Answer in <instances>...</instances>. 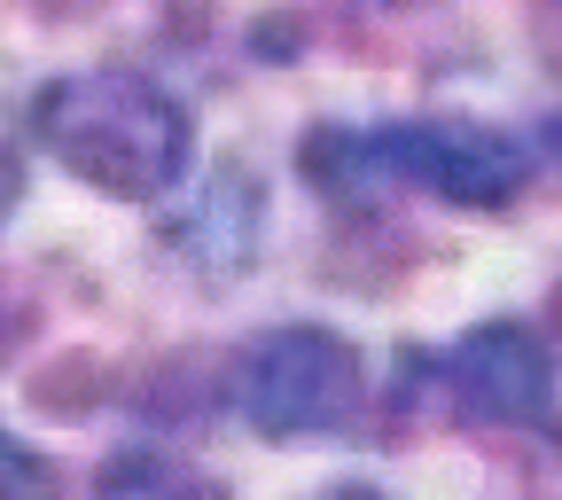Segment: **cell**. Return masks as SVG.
Segmentation results:
<instances>
[{
    "label": "cell",
    "instance_id": "6da1fadb",
    "mask_svg": "<svg viewBox=\"0 0 562 500\" xmlns=\"http://www.w3.org/2000/svg\"><path fill=\"white\" fill-rule=\"evenodd\" d=\"M40 149L102 196H165L188 173V110L140 70H63L32 102Z\"/></svg>",
    "mask_w": 562,
    "mask_h": 500
},
{
    "label": "cell",
    "instance_id": "8992f818",
    "mask_svg": "<svg viewBox=\"0 0 562 500\" xmlns=\"http://www.w3.org/2000/svg\"><path fill=\"white\" fill-rule=\"evenodd\" d=\"M0 500H55V469L9 431H0Z\"/></svg>",
    "mask_w": 562,
    "mask_h": 500
},
{
    "label": "cell",
    "instance_id": "7a4b0ae2",
    "mask_svg": "<svg viewBox=\"0 0 562 500\" xmlns=\"http://www.w3.org/2000/svg\"><path fill=\"white\" fill-rule=\"evenodd\" d=\"M235 399L258 438H313L360 407V360L328 329H266L235 368Z\"/></svg>",
    "mask_w": 562,
    "mask_h": 500
},
{
    "label": "cell",
    "instance_id": "9c48e42d",
    "mask_svg": "<svg viewBox=\"0 0 562 500\" xmlns=\"http://www.w3.org/2000/svg\"><path fill=\"white\" fill-rule=\"evenodd\" d=\"M554 329H562V290H554Z\"/></svg>",
    "mask_w": 562,
    "mask_h": 500
},
{
    "label": "cell",
    "instance_id": "5b68a950",
    "mask_svg": "<svg viewBox=\"0 0 562 500\" xmlns=\"http://www.w3.org/2000/svg\"><path fill=\"white\" fill-rule=\"evenodd\" d=\"M94 500H227V492H220V477H203L188 454L125 446V454L94 477Z\"/></svg>",
    "mask_w": 562,
    "mask_h": 500
},
{
    "label": "cell",
    "instance_id": "ba28073f",
    "mask_svg": "<svg viewBox=\"0 0 562 500\" xmlns=\"http://www.w3.org/2000/svg\"><path fill=\"white\" fill-rule=\"evenodd\" d=\"M321 500H383V492H368V485H336V492H321Z\"/></svg>",
    "mask_w": 562,
    "mask_h": 500
},
{
    "label": "cell",
    "instance_id": "277c9868",
    "mask_svg": "<svg viewBox=\"0 0 562 500\" xmlns=\"http://www.w3.org/2000/svg\"><path fill=\"white\" fill-rule=\"evenodd\" d=\"M446 384L476 422H547L554 414V360L524 321L469 329L446 360Z\"/></svg>",
    "mask_w": 562,
    "mask_h": 500
},
{
    "label": "cell",
    "instance_id": "52a82bcc",
    "mask_svg": "<svg viewBox=\"0 0 562 500\" xmlns=\"http://www.w3.org/2000/svg\"><path fill=\"white\" fill-rule=\"evenodd\" d=\"M16 196H24V173H16V157H9V149H0V220L16 211Z\"/></svg>",
    "mask_w": 562,
    "mask_h": 500
},
{
    "label": "cell",
    "instance_id": "3957f363",
    "mask_svg": "<svg viewBox=\"0 0 562 500\" xmlns=\"http://www.w3.org/2000/svg\"><path fill=\"white\" fill-rule=\"evenodd\" d=\"M375 149H383V173L391 188H430L446 203H469V211H501L524 180H531V149L501 125H461V118H438V125H375Z\"/></svg>",
    "mask_w": 562,
    "mask_h": 500
}]
</instances>
